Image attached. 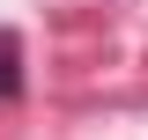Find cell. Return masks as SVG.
<instances>
[{"mask_svg":"<svg viewBox=\"0 0 148 140\" xmlns=\"http://www.w3.org/2000/svg\"><path fill=\"white\" fill-rule=\"evenodd\" d=\"M0 103H22V30H0Z\"/></svg>","mask_w":148,"mask_h":140,"instance_id":"obj_1","label":"cell"}]
</instances>
